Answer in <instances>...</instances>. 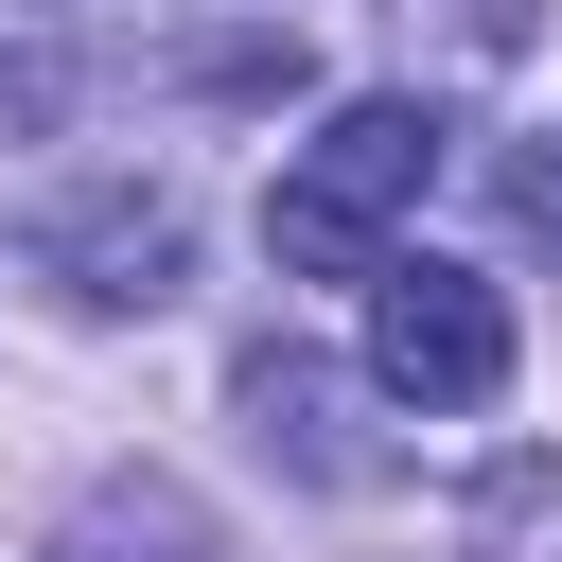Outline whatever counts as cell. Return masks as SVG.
<instances>
[{
	"label": "cell",
	"instance_id": "6da1fadb",
	"mask_svg": "<svg viewBox=\"0 0 562 562\" xmlns=\"http://www.w3.org/2000/svg\"><path fill=\"white\" fill-rule=\"evenodd\" d=\"M422 193H439V105H422V88H351V105L281 158L263 246H281L299 281H386V263H404L386 228H404Z\"/></svg>",
	"mask_w": 562,
	"mask_h": 562
},
{
	"label": "cell",
	"instance_id": "7a4b0ae2",
	"mask_svg": "<svg viewBox=\"0 0 562 562\" xmlns=\"http://www.w3.org/2000/svg\"><path fill=\"white\" fill-rule=\"evenodd\" d=\"M369 386H386V404H422V422H474V404L509 386V299H492L474 263L404 246V263L369 281Z\"/></svg>",
	"mask_w": 562,
	"mask_h": 562
},
{
	"label": "cell",
	"instance_id": "3957f363",
	"mask_svg": "<svg viewBox=\"0 0 562 562\" xmlns=\"http://www.w3.org/2000/svg\"><path fill=\"white\" fill-rule=\"evenodd\" d=\"M35 281H53L70 316H158V299L193 281L176 176H88V193H53V211H35Z\"/></svg>",
	"mask_w": 562,
	"mask_h": 562
},
{
	"label": "cell",
	"instance_id": "277c9868",
	"mask_svg": "<svg viewBox=\"0 0 562 562\" xmlns=\"http://www.w3.org/2000/svg\"><path fill=\"white\" fill-rule=\"evenodd\" d=\"M228 404H246V439L299 474V492H386V439H369V369H334V351H246L228 369Z\"/></svg>",
	"mask_w": 562,
	"mask_h": 562
},
{
	"label": "cell",
	"instance_id": "5b68a950",
	"mask_svg": "<svg viewBox=\"0 0 562 562\" xmlns=\"http://www.w3.org/2000/svg\"><path fill=\"white\" fill-rule=\"evenodd\" d=\"M35 562H246V544H228L176 474H88V492L53 509V544H35Z\"/></svg>",
	"mask_w": 562,
	"mask_h": 562
},
{
	"label": "cell",
	"instance_id": "8992f818",
	"mask_svg": "<svg viewBox=\"0 0 562 562\" xmlns=\"http://www.w3.org/2000/svg\"><path fill=\"white\" fill-rule=\"evenodd\" d=\"M457 544H474V562H562V457H544V439H509V457L474 474Z\"/></svg>",
	"mask_w": 562,
	"mask_h": 562
},
{
	"label": "cell",
	"instance_id": "52a82bcc",
	"mask_svg": "<svg viewBox=\"0 0 562 562\" xmlns=\"http://www.w3.org/2000/svg\"><path fill=\"white\" fill-rule=\"evenodd\" d=\"M53 123H70V18L0 0V140H53Z\"/></svg>",
	"mask_w": 562,
	"mask_h": 562
},
{
	"label": "cell",
	"instance_id": "ba28073f",
	"mask_svg": "<svg viewBox=\"0 0 562 562\" xmlns=\"http://www.w3.org/2000/svg\"><path fill=\"white\" fill-rule=\"evenodd\" d=\"M386 18H404L422 53H457V70H492V53H527V18H544V0H386Z\"/></svg>",
	"mask_w": 562,
	"mask_h": 562
},
{
	"label": "cell",
	"instance_id": "9c48e42d",
	"mask_svg": "<svg viewBox=\"0 0 562 562\" xmlns=\"http://www.w3.org/2000/svg\"><path fill=\"white\" fill-rule=\"evenodd\" d=\"M492 193H509V228H527V246H562V123H544V140H509V158H492Z\"/></svg>",
	"mask_w": 562,
	"mask_h": 562
}]
</instances>
